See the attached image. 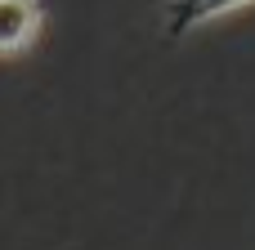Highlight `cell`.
Here are the masks:
<instances>
[{
    "mask_svg": "<svg viewBox=\"0 0 255 250\" xmlns=\"http://www.w3.org/2000/svg\"><path fill=\"white\" fill-rule=\"evenodd\" d=\"M49 22V0H0V58L27 54Z\"/></svg>",
    "mask_w": 255,
    "mask_h": 250,
    "instance_id": "1",
    "label": "cell"
},
{
    "mask_svg": "<svg viewBox=\"0 0 255 250\" xmlns=\"http://www.w3.org/2000/svg\"><path fill=\"white\" fill-rule=\"evenodd\" d=\"M255 0H170L166 13H161V27H166V40H184L197 27H211V22H220L229 13H242Z\"/></svg>",
    "mask_w": 255,
    "mask_h": 250,
    "instance_id": "2",
    "label": "cell"
}]
</instances>
